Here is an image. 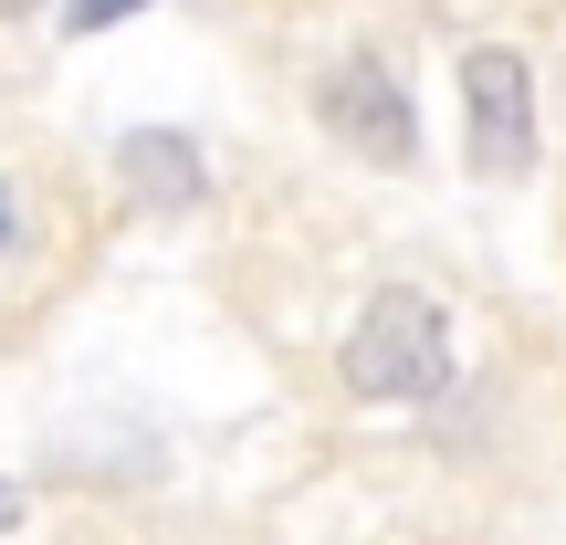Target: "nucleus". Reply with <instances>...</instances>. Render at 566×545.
Instances as JSON below:
<instances>
[{
    "instance_id": "obj_1",
    "label": "nucleus",
    "mask_w": 566,
    "mask_h": 545,
    "mask_svg": "<svg viewBox=\"0 0 566 545\" xmlns=\"http://www.w3.org/2000/svg\"><path fill=\"white\" fill-rule=\"evenodd\" d=\"M451 378V304L420 283H388L346 336V388L357 399H430Z\"/></svg>"
},
{
    "instance_id": "obj_2",
    "label": "nucleus",
    "mask_w": 566,
    "mask_h": 545,
    "mask_svg": "<svg viewBox=\"0 0 566 545\" xmlns=\"http://www.w3.org/2000/svg\"><path fill=\"white\" fill-rule=\"evenodd\" d=\"M462 116H472V168L483 179L535 168V84H525L514 42H472L462 53Z\"/></svg>"
},
{
    "instance_id": "obj_3",
    "label": "nucleus",
    "mask_w": 566,
    "mask_h": 545,
    "mask_svg": "<svg viewBox=\"0 0 566 545\" xmlns=\"http://www.w3.org/2000/svg\"><path fill=\"white\" fill-rule=\"evenodd\" d=\"M315 116H325V137H346L357 158H378V168H409V147H420V116H409L388 53H346L336 74L315 84Z\"/></svg>"
},
{
    "instance_id": "obj_4",
    "label": "nucleus",
    "mask_w": 566,
    "mask_h": 545,
    "mask_svg": "<svg viewBox=\"0 0 566 545\" xmlns=\"http://www.w3.org/2000/svg\"><path fill=\"white\" fill-rule=\"evenodd\" d=\"M116 179L137 210H189L210 189V158L179 137V126H137V137H116Z\"/></svg>"
},
{
    "instance_id": "obj_5",
    "label": "nucleus",
    "mask_w": 566,
    "mask_h": 545,
    "mask_svg": "<svg viewBox=\"0 0 566 545\" xmlns=\"http://www.w3.org/2000/svg\"><path fill=\"white\" fill-rule=\"evenodd\" d=\"M63 21H74V32H116V21H137V0H74Z\"/></svg>"
},
{
    "instance_id": "obj_6",
    "label": "nucleus",
    "mask_w": 566,
    "mask_h": 545,
    "mask_svg": "<svg viewBox=\"0 0 566 545\" xmlns=\"http://www.w3.org/2000/svg\"><path fill=\"white\" fill-rule=\"evenodd\" d=\"M11 242H21V189L0 179V252H11Z\"/></svg>"
},
{
    "instance_id": "obj_7",
    "label": "nucleus",
    "mask_w": 566,
    "mask_h": 545,
    "mask_svg": "<svg viewBox=\"0 0 566 545\" xmlns=\"http://www.w3.org/2000/svg\"><path fill=\"white\" fill-rule=\"evenodd\" d=\"M0 11H42V0H0Z\"/></svg>"
}]
</instances>
